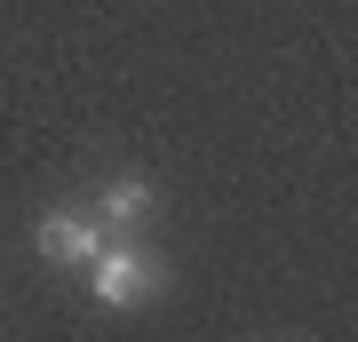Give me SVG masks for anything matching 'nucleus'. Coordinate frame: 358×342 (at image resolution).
Segmentation results:
<instances>
[{
  "mask_svg": "<svg viewBox=\"0 0 358 342\" xmlns=\"http://www.w3.org/2000/svg\"><path fill=\"white\" fill-rule=\"evenodd\" d=\"M159 287H167V263L152 247H112V239H103L96 263H88V294L103 311H136L143 294H159Z\"/></svg>",
  "mask_w": 358,
  "mask_h": 342,
  "instance_id": "obj_1",
  "label": "nucleus"
},
{
  "mask_svg": "<svg viewBox=\"0 0 358 342\" xmlns=\"http://www.w3.org/2000/svg\"><path fill=\"white\" fill-rule=\"evenodd\" d=\"M32 239H40V255H48V263H64V271H88V263H96V247L112 239V231H103V223L88 215V207H48Z\"/></svg>",
  "mask_w": 358,
  "mask_h": 342,
  "instance_id": "obj_2",
  "label": "nucleus"
},
{
  "mask_svg": "<svg viewBox=\"0 0 358 342\" xmlns=\"http://www.w3.org/2000/svg\"><path fill=\"white\" fill-rule=\"evenodd\" d=\"M159 215V191H152V176H112L96 191V223L103 231H136V223H152Z\"/></svg>",
  "mask_w": 358,
  "mask_h": 342,
  "instance_id": "obj_3",
  "label": "nucleus"
}]
</instances>
